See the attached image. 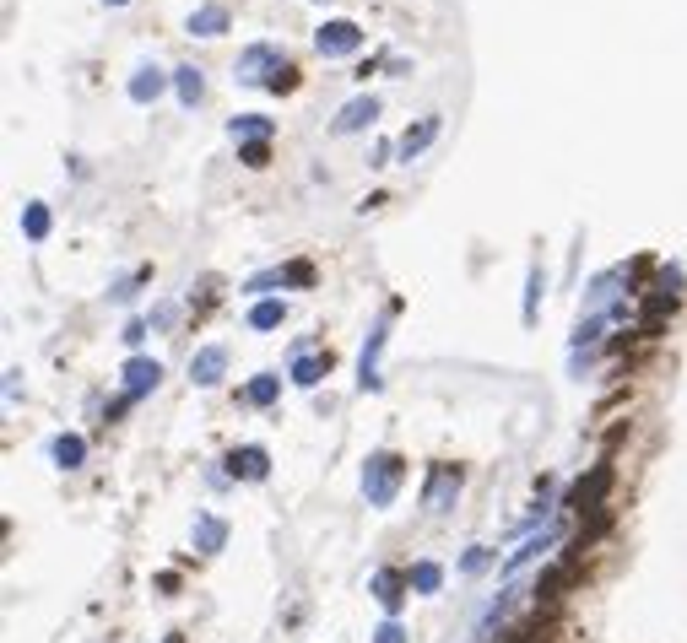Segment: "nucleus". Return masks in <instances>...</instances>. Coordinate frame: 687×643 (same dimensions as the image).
I'll return each mask as SVG.
<instances>
[{
  "mask_svg": "<svg viewBox=\"0 0 687 643\" xmlns=\"http://www.w3.org/2000/svg\"><path fill=\"white\" fill-rule=\"evenodd\" d=\"M314 49H320L325 60H347L363 49V28L358 22H325V28L314 33Z\"/></svg>",
  "mask_w": 687,
  "mask_h": 643,
  "instance_id": "3",
  "label": "nucleus"
},
{
  "mask_svg": "<svg viewBox=\"0 0 687 643\" xmlns=\"http://www.w3.org/2000/svg\"><path fill=\"white\" fill-rule=\"evenodd\" d=\"M282 319H287V303L282 298H266V303L249 308V330H276Z\"/></svg>",
  "mask_w": 687,
  "mask_h": 643,
  "instance_id": "20",
  "label": "nucleus"
},
{
  "mask_svg": "<svg viewBox=\"0 0 687 643\" xmlns=\"http://www.w3.org/2000/svg\"><path fill=\"white\" fill-rule=\"evenodd\" d=\"M558 541V530H541V535H531V541L520 546V552H509V562H504V573H520V568H531V562L547 552V546Z\"/></svg>",
  "mask_w": 687,
  "mask_h": 643,
  "instance_id": "16",
  "label": "nucleus"
},
{
  "mask_svg": "<svg viewBox=\"0 0 687 643\" xmlns=\"http://www.w3.org/2000/svg\"><path fill=\"white\" fill-rule=\"evenodd\" d=\"M125 341H130V346L147 341V319H130V325H125Z\"/></svg>",
  "mask_w": 687,
  "mask_h": 643,
  "instance_id": "29",
  "label": "nucleus"
},
{
  "mask_svg": "<svg viewBox=\"0 0 687 643\" xmlns=\"http://www.w3.org/2000/svg\"><path fill=\"white\" fill-rule=\"evenodd\" d=\"M222 546H228V525H222L217 514H201L195 519V552H222Z\"/></svg>",
  "mask_w": 687,
  "mask_h": 643,
  "instance_id": "14",
  "label": "nucleus"
},
{
  "mask_svg": "<svg viewBox=\"0 0 687 643\" xmlns=\"http://www.w3.org/2000/svg\"><path fill=\"white\" fill-rule=\"evenodd\" d=\"M109 6H130V0H109Z\"/></svg>",
  "mask_w": 687,
  "mask_h": 643,
  "instance_id": "31",
  "label": "nucleus"
},
{
  "mask_svg": "<svg viewBox=\"0 0 687 643\" xmlns=\"http://www.w3.org/2000/svg\"><path fill=\"white\" fill-rule=\"evenodd\" d=\"M49 454H55V465H60V471H76V465L87 460V444H82L76 433H60L55 444H49Z\"/></svg>",
  "mask_w": 687,
  "mask_h": 643,
  "instance_id": "17",
  "label": "nucleus"
},
{
  "mask_svg": "<svg viewBox=\"0 0 687 643\" xmlns=\"http://www.w3.org/2000/svg\"><path fill=\"white\" fill-rule=\"evenodd\" d=\"M276 395H282V379H276V373H255V379H249V390H244L249 406H271Z\"/></svg>",
  "mask_w": 687,
  "mask_h": 643,
  "instance_id": "21",
  "label": "nucleus"
},
{
  "mask_svg": "<svg viewBox=\"0 0 687 643\" xmlns=\"http://www.w3.org/2000/svg\"><path fill=\"white\" fill-rule=\"evenodd\" d=\"M606 487H612V465L601 460L590 476H579L574 487H568L563 508H568V514H590V508H601V503H606Z\"/></svg>",
  "mask_w": 687,
  "mask_h": 643,
  "instance_id": "2",
  "label": "nucleus"
},
{
  "mask_svg": "<svg viewBox=\"0 0 687 643\" xmlns=\"http://www.w3.org/2000/svg\"><path fill=\"white\" fill-rule=\"evenodd\" d=\"M330 373V352H298V363H293V384L298 390H314Z\"/></svg>",
  "mask_w": 687,
  "mask_h": 643,
  "instance_id": "12",
  "label": "nucleus"
},
{
  "mask_svg": "<svg viewBox=\"0 0 687 643\" xmlns=\"http://www.w3.org/2000/svg\"><path fill=\"white\" fill-rule=\"evenodd\" d=\"M536 298H541V271H531V281H525V325L536 319Z\"/></svg>",
  "mask_w": 687,
  "mask_h": 643,
  "instance_id": "26",
  "label": "nucleus"
},
{
  "mask_svg": "<svg viewBox=\"0 0 687 643\" xmlns=\"http://www.w3.org/2000/svg\"><path fill=\"white\" fill-rule=\"evenodd\" d=\"M157 379H163V363H157V357H130L125 363V400H141L147 390H157Z\"/></svg>",
  "mask_w": 687,
  "mask_h": 643,
  "instance_id": "7",
  "label": "nucleus"
},
{
  "mask_svg": "<svg viewBox=\"0 0 687 643\" xmlns=\"http://www.w3.org/2000/svg\"><path fill=\"white\" fill-rule=\"evenodd\" d=\"M374 643H406V627H401V622H395V616H390V622H385V627H379V633H374Z\"/></svg>",
  "mask_w": 687,
  "mask_h": 643,
  "instance_id": "27",
  "label": "nucleus"
},
{
  "mask_svg": "<svg viewBox=\"0 0 687 643\" xmlns=\"http://www.w3.org/2000/svg\"><path fill=\"white\" fill-rule=\"evenodd\" d=\"M22 233H28L33 244H44V238H49V211L44 206H28V211H22Z\"/></svg>",
  "mask_w": 687,
  "mask_h": 643,
  "instance_id": "24",
  "label": "nucleus"
},
{
  "mask_svg": "<svg viewBox=\"0 0 687 643\" xmlns=\"http://www.w3.org/2000/svg\"><path fill=\"white\" fill-rule=\"evenodd\" d=\"M374 119H379V98H352L347 109L330 119V136H358V130H368Z\"/></svg>",
  "mask_w": 687,
  "mask_h": 643,
  "instance_id": "6",
  "label": "nucleus"
},
{
  "mask_svg": "<svg viewBox=\"0 0 687 643\" xmlns=\"http://www.w3.org/2000/svg\"><path fill=\"white\" fill-rule=\"evenodd\" d=\"M228 130H233V141H255V146H260V141L271 136V119H260V114H244V119H233Z\"/></svg>",
  "mask_w": 687,
  "mask_h": 643,
  "instance_id": "23",
  "label": "nucleus"
},
{
  "mask_svg": "<svg viewBox=\"0 0 687 643\" xmlns=\"http://www.w3.org/2000/svg\"><path fill=\"white\" fill-rule=\"evenodd\" d=\"M433 136H439V114H428V119H417L412 130H406L401 136V146H395V152H401V163H412V157L422 152V146H428Z\"/></svg>",
  "mask_w": 687,
  "mask_h": 643,
  "instance_id": "13",
  "label": "nucleus"
},
{
  "mask_svg": "<svg viewBox=\"0 0 687 643\" xmlns=\"http://www.w3.org/2000/svg\"><path fill=\"white\" fill-rule=\"evenodd\" d=\"M385 341H390V330L374 325V336H368L363 357H358V390H379V352H385Z\"/></svg>",
  "mask_w": 687,
  "mask_h": 643,
  "instance_id": "9",
  "label": "nucleus"
},
{
  "mask_svg": "<svg viewBox=\"0 0 687 643\" xmlns=\"http://www.w3.org/2000/svg\"><path fill=\"white\" fill-rule=\"evenodd\" d=\"M493 568V552H487V546H471L466 557H460V573H487Z\"/></svg>",
  "mask_w": 687,
  "mask_h": 643,
  "instance_id": "25",
  "label": "nucleus"
},
{
  "mask_svg": "<svg viewBox=\"0 0 687 643\" xmlns=\"http://www.w3.org/2000/svg\"><path fill=\"white\" fill-rule=\"evenodd\" d=\"M406 579H412V595H439V584H444V568L433 557H422L406 568Z\"/></svg>",
  "mask_w": 687,
  "mask_h": 643,
  "instance_id": "15",
  "label": "nucleus"
},
{
  "mask_svg": "<svg viewBox=\"0 0 687 643\" xmlns=\"http://www.w3.org/2000/svg\"><path fill=\"white\" fill-rule=\"evenodd\" d=\"M293 82H298V71H293V65H282V71H276V76H271L266 87H271V92H287V87H293Z\"/></svg>",
  "mask_w": 687,
  "mask_h": 643,
  "instance_id": "28",
  "label": "nucleus"
},
{
  "mask_svg": "<svg viewBox=\"0 0 687 643\" xmlns=\"http://www.w3.org/2000/svg\"><path fill=\"white\" fill-rule=\"evenodd\" d=\"M157 92H163V71H157V65H141L136 82H130V98H136V103H152Z\"/></svg>",
  "mask_w": 687,
  "mask_h": 643,
  "instance_id": "22",
  "label": "nucleus"
},
{
  "mask_svg": "<svg viewBox=\"0 0 687 643\" xmlns=\"http://www.w3.org/2000/svg\"><path fill=\"white\" fill-rule=\"evenodd\" d=\"M228 471H233V476H244V481H266L271 454L260 449V444H244V449H233V454H228Z\"/></svg>",
  "mask_w": 687,
  "mask_h": 643,
  "instance_id": "10",
  "label": "nucleus"
},
{
  "mask_svg": "<svg viewBox=\"0 0 687 643\" xmlns=\"http://www.w3.org/2000/svg\"><path fill=\"white\" fill-rule=\"evenodd\" d=\"M276 71H282V49L276 44H255L239 55V82H271Z\"/></svg>",
  "mask_w": 687,
  "mask_h": 643,
  "instance_id": "4",
  "label": "nucleus"
},
{
  "mask_svg": "<svg viewBox=\"0 0 687 643\" xmlns=\"http://www.w3.org/2000/svg\"><path fill=\"white\" fill-rule=\"evenodd\" d=\"M406 589H412V579H406V573H401V568H379V573H374V600H379V606H385L390 616H395V611H401V600H406Z\"/></svg>",
  "mask_w": 687,
  "mask_h": 643,
  "instance_id": "8",
  "label": "nucleus"
},
{
  "mask_svg": "<svg viewBox=\"0 0 687 643\" xmlns=\"http://www.w3.org/2000/svg\"><path fill=\"white\" fill-rule=\"evenodd\" d=\"M190 33H201V38L228 33V11H222V6H201V11H190Z\"/></svg>",
  "mask_w": 687,
  "mask_h": 643,
  "instance_id": "18",
  "label": "nucleus"
},
{
  "mask_svg": "<svg viewBox=\"0 0 687 643\" xmlns=\"http://www.w3.org/2000/svg\"><path fill=\"white\" fill-rule=\"evenodd\" d=\"M163 643H179V633H168V638H163Z\"/></svg>",
  "mask_w": 687,
  "mask_h": 643,
  "instance_id": "30",
  "label": "nucleus"
},
{
  "mask_svg": "<svg viewBox=\"0 0 687 643\" xmlns=\"http://www.w3.org/2000/svg\"><path fill=\"white\" fill-rule=\"evenodd\" d=\"M174 87H179V103H184V109H195V103H201V92H206V82H201V71H195V65H179V71H174Z\"/></svg>",
  "mask_w": 687,
  "mask_h": 643,
  "instance_id": "19",
  "label": "nucleus"
},
{
  "mask_svg": "<svg viewBox=\"0 0 687 643\" xmlns=\"http://www.w3.org/2000/svg\"><path fill=\"white\" fill-rule=\"evenodd\" d=\"M460 492V465H433L428 476V492H422V503H428V514H444L449 503H455Z\"/></svg>",
  "mask_w": 687,
  "mask_h": 643,
  "instance_id": "5",
  "label": "nucleus"
},
{
  "mask_svg": "<svg viewBox=\"0 0 687 643\" xmlns=\"http://www.w3.org/2000/svg\"><path fill=\"white\" fill-rule=\"evenodd\" d=\"M401 476H406V460L401 454H368V465H363V498L374 503V508H390L395 503V492H401Z\"/></svg>",
  "mask_w": 687,
  "mask_h": 643,
  "instance_id": "1",
  "label": "nucleus"
},
{
  "mask_svg": "<svg viewBox=\"0 0 687 643\" xmlns=\"http://www.w3.org/2000/svg\"><path fill=\"white\" fill-rule=\"evenodd\" d=\"M222 373H228V352H222V346H201V352L190 357L195 384H222Z\"/></svg>",
  "mask_w": 687,
  "mask_h": 643,
  "instance_id": "11",
  "label": "nucleus"
}]
</instances>
